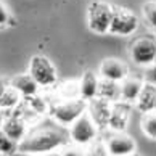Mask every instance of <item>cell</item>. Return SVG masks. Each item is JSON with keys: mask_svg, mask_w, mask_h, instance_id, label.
<instances>
[{"mask_svg": "<svg viewBox=\"0 0 156 156\" xmlns=\"http://www.w3.org/2000/svg\"><path fill=\"white\" fill-rule=\"evenodd\" d=\"M3 121H5V116L0 113V130H2V127H3Z\"/></svg>", "mask_w": 156, "mask_h": 156, "instance_id": "f546056e", "label": "cell"}, {"mask_svg": "<svg viewBox=\"0 0 156 156\" xmlns=\"http://www.w3.org/2000/svg\"><path fill=\"white\" fill-rule=\"evenodd\" d=\"M24 106L27 108V111H29L31 114H34V116L44 118V116H47V114H50L51 103H47L45 98H42L37 94V95L24 98Z\"/></svg>", "mask_w": 156, "mask_h": 156, "instance_id": "d6986e66", "label": "cell"}, {"mask_svg": "<svg viewBox=\"0 0 156 156\" xmlns=\"http://www.w3.org/2000/svg\"><path fill=\"white\" fill-rule=\"evenodd\" d=\"M0 156H5V154H2V153H0Z\"/></svg>", "mask_w": 156, "mask_h": 156, "instance_id": "1f68e13d", "label": "cell"}, {"mask_svg": "<svg viewBox=\"0 0 156 156\" xmlns=\"http://www.w3.org/2000/svg\"><path fill=\"white\" fill-rule=\"evenodd\" d=\"M16 151H18V143L11 140L3 130H0V153L5 156H11Z\"/></svg>", "mask_w": 156, "mask_h": 156, "instance_id": "7402d4cb", "label": "cell"}, {"mask_svg": "<svg viewBox=\"0 0 156 156\" xmlns=\"http://www.w3.org/2000/svg\"><path fill=\"white\" fill-rule=\"evenodd\" d=\"M23 103H24V97L8 84L0 95V111H15L21 108Z\"/></svg>", "mask_w": 156, "mask_h": 156, "instance_id": "e0dca14e", "label": "cell"}, {"mask_svg": "<svg viewBox=\"0 0 156 156\" xmlns=\"http://www.w3.org/2000/svg\"><path fill=\"white\" fill-rule=\"evenodd\" d=\"M142 11H143L145 21L153 27V29H156V2H147L143 5Z\"/></svg>", "mask_w": 156, "mask_h": 156, "instance_id": "cb8c5ba5", "label": "cell"}, {"mask_svg": "<svg viewBox=\"0 0 156 156\" xmlns=\"http://www.w3.org/2000/svg\"><path fill=\"white\" fill-rule=\"evenodd\" d=\"M130 121V105L124 101L113 103V109L109 114L108 129L111 132H126Z\"/></svg>", "mask_w": 156, "mask_h": 156, "instance_id": "8fae6325", "label": "cell"}, {"mask_svg": "<svg viewBox=\"0 0 156 156\" xmlns=\"http://www.w3.org/2000/svg\"><path fill=\"white\" fill-rule=\"evenodd\" d=\"M42 156H61V153H48V154H42Z\"/></svg>", "mask_w": 156, "mask_h": 156, "instance_id": "4dcf8cb0", "label": "cell"}, {"mask_svg": "<svg viewBox=\"0 0 156 156\" xmlns=\"http://www.w3.org/2000/svg\"><path fill=\"white\" fill-rule=\"evenodd\" d=\"M85 153L87 156H109V151L106 148V143L105 142H100L97 138L94 143H90V145L85 148Z\"/></svg>", "mask_w": 156, "mask_h": 156, "instance_id": "603a6c76", "label": "cell"}, {"mask_svg": "<svg viewBox=\"0 0 156 156\" xmlns=\"http://www.w3.org/2000/svg\"><path fill=\"white\" fill-rule=\"evenodd\" d=\"M11 156H39V154H29V153H23V151H16L15 154Z\"/></svg>", "mask_w": 156, "mask_h": 156, "instance_id": "83f0119b", "label": "cell"}, {"mask_svg": "<svg viewBox=\"0 0 156 156\" xmlns=\"http://www.w3.org/2000/svg\"><path fill=\"white\" fill-rule=\"evenodd\" d=\"M134 106L142 114L156 111V85L154 84H150V82L143 84V89L140 92V95H138L137 101L134 103Z\"/></svg>", "mask_w": 156, "mask_h": 156, "instance_id": "4fadbf2b", "label": "cell"}, {"mask_svg": "<svg viewBox=\"0 0 156 156\" xmlns=\"http://www.w3.org/2000/svg\"><path fill=\"white\" fill-rule=\"evenodd\" d=\"M80 97L87 101H92L98 97V87H100V76L94 71H85L79 80Z\"/></svg>", "mask_w": 156, "mask_h": 156, "instance_id": "5bb4252c", "label": "cell"}, {"mask_svg": "<svg viewBox=\"0 0 156 156\" xmlns=\"http://www.w3.org/2000/svg\"><path fill=\"white\" fill-rule=\"evenodd\" d=\"M89 101L82 97L74 98V100H56L50 106L48 116L53 119L55 124L61 127H69L74 121H77L82 114L87 113Z\"/></svg>", "mask_w": 156, "mask_h": 156, "instance_id": "7a4b0ae2", "label": "cell"}, {"mask_svg": "<svg viewBox=\"0 0 156 156\" xmlns=\"http://www.w3.org/2000/svg\"><path fill=\"white\" fill-rule=\"evenodd\" d=\"M8 23H10V11L5 7V3L0 2V27L7 26Z\"/></svg>", "mask_w": 156, "mask_h": 156, "instance_id": "4316f807", "label": "cell"}, {"mask_svg": "<svg viewBox=\"0 0 156 156\" xmlns=\"http://www.w3.org/2000/svg\"><path fill=\"white\" fill-rule=\"evenodd\" d=\"M29 74L36 79L40 89H51L58 82L56 68L44 55H34L29 60Z\"/></svg>", "mask_w": 156, "mask_h": 156, "instance_id": "5b68a950", "label": "cell"}, {"mask_svg": "<svg viewBox=\"0 0 156 156\" xmlns=\"http://www.w3.org/2000/svg\"><path fill=\"white\" fill-rule=\"evenodd\" d=\"M61 156H87V153H85V148L82 147H77V145H68L65 148H61Z\"/></svg>", "mask_w": 156, "mask_h": 156, "instance_id": "d4e9b609", "label": "cell"}, {"mask_svg": "<svg viewBox=\"0 0 156 156\" xmlns=\"http://www.w3.org/2000/svg\"><path fill=\"white\" fill-rule=\"evenodd\" d=\"M7 85H8L7 82H3V80H0V95H2V92L5 90V87H7Z\"/></svg>", "mask_w": 156, "mask_h": 156, "instance_id": "f1b7e54d", "label": "cell"}, {"mask_svg": "<svg viewBox=\"0 0 156 156\" xmlns=\"http://www.w3.org/2000/svg\"><path fill=\"white\" fill-rule=\"evenodd\" d=\"M137 29H138V18L137 16L127 8L114 7L111 26H109V34L127 37V36H132Z\"/></svg>", "mask_w": 156, "mask_h": 156, "instance_id": "52a82bcc", "label": "cell"}, {"mask_svg": "<svg viewBox=\"0 0 156 156\" xmlns=\"http://www.w3.org/2000/svg\"><path fill=\"white\" fill-rule=\"evenodd\" d=\"M114 7L109 5L108 2L95 0L92 2L87 8V24L89 29L95 34H108L109 26H111Z\"/></svg>", "mask_w": 156, "mask_h": 156, "instance_id": "277c9868", "label": "cell"}, {"mask_svg": "<svg viewBox=\"0 0 156 156\" xmlns=\"http://www.w3.org/2000/svg\"><path fill=\"white\" fill-rule=\"evenodd\" d=\"M140 129L142 134L150 140H156V111L147 113L140 119Z\"/></svg>", "mask_w": 156, "mask_h": 156, "instance_id": "44dd1931", "label": "cell"}, {"mask_svg": "<svg viewBox=\"0 0 156 156\" xmlns=\"http://www.w3.org/2000/svg\"><path fill=\"white\" fill-rule=\"evenodd\" d=\"M132 156H137V154H132Z\"/></svg>", "mask_w": 156, "mask_h": 156, "instance_id": "d6a6232c", "label": "cell"}, {"mask_svg": "<svg viewBox=\"0 0 156 156\" xmlns=\"http://www.w3.org/2000/svg\"><path fill=\"white\" fill-rule=\"evenodd\" d=\"M56 100H74L80 97V87L79 80H68V82L60 84L55 89Z\"/></svg>", "mask_w": 156, "mask_h": 156, "instance_id": "ffe728a7", "label": "cell"}, {"mask_svg": "<svg viewBox=\"0 0 156 156\" xmlns=\"http://www.w3.org/2000/svg\"><path fill=\"white\" fill-rule=\"evenodd\" d=\"M143 84H145V80H142V79L130 77V76L126 77L121 82V101L134 105L143 89Z\"/></svg>", "mask_w": 156, "mask_h": 156, "instance_id": "9a60e30c", "label": "cell"}, {"mask_svg": "<svg viewBox=\"0 0 156 156\" xmlns=\"http://www.w3.org/2000/svg\"><path fill=\"white\" fill-rule=\"evenodd\" d=\"M106 148L109 156H132L137 151V143L126 132H113L106 140Z\"/></svg>", "mask_w": 156, "mask_h": 156, "instance_id": "ba28073f", "label": "cell"}, {"mask_svg": "<svg viewBox=\"0 0 156 156\" xmlns=\"http://www.w3.org/2000/svg\"><path fill=\"white\" fill-rule=\"evenodd\" d=\"M98 98H103L109 103L121 101V82L101 79L100 77V87H98Z\"/></svg>", "mask_w": 156, "mask_h": 156, "instance_id": "ac0fdd59", "label": "cell"}, {"mask_svg": "<svg viewBox=\"0 0 156 156\" xmlns=\"http://www.w3.org/2000/svg\"><path fill=\"white\" fill-rule=\"evenodd\" d=\"M143 80L150 84H154L156 85V63L150 65L145 68V74H143Z\"/></svg>", "mask_w": 156, "mask_h": 156, "instance_id": "484cf974", "label": "cell"}, {"mask_svg": "<svg viewBox=\"0 0 156 156\" xmlns=\"http://www.w3.org/2000/svg\"><path fill=\"white\" fill-rule=\"evenodd\" d=\"M129 56L134 65L142 68L156 63V39L145 36L134 40L129 48Z\"/></svg>", "mask_w": 156, "mask_h": 156, "instance_id": "8992f818", "label": "cell"}, {"mask_svg": "<svg viewBox=\"0 0 156 156\" xmlns=\"http://www.w3.org/2000/svg\"><path fill=\"white\" fill-rule=\"evenodd\" d=\"M113 109V103H109L103 98H94L92 101H89V109L87 113L90 114V118L95 121V124L98 126V129H106L109 122V114Z\"/></svg>", "mask_w": 156, "mask_h": 156, "instance_id": "7c38bea8", "label": "cell"}, {"mask_svg": "<svg viewBox=\"0 0 156 156\" xmlns=\"http://www.w3.org/2000/svg\"><path fill=\"white\" fill-rule=\"evenodd\" d=\"M98 126L95 124V121L90 118L89 113L82 114L77 121L68 127V135H69V142L73 145L87 148L90 143H94L98 138Z\"/></svg>", "mask_w": 156, "mask_h": 156, "instance_id": "3957f363", "label": "cell"}, {"mask_svg": "<svg viewBox=\"0 0 156 156\" xmlns=\"http://www.w3.org/2000/svg\"><path fill=\"white\" fill-rule=\"evenodd\" d=\"M98 76L101 79L122 82L126 77H129V68L124 61L118 58H106L101 61L100 68H98Z\"/></svg>", "mask_w": 156, "mask_h": 156, "instance_id": "9c48e42d", "label": "cell"}, {"mask_svg": "<svg viewBox=\"0 0 156 156\" xmlns=\"http://www.w3.org/2000/svg\"><path fill=\"white\" fill-rule=\"evenodd\" d=\"M2 130L7 134L11 140L20 143L23 138L27 135V132H29V121L26 118H23L21 114H10V116L5 118L3 121V127Z\"/></svg>", "mask_w": 156, "mask_h": 156, "instance_id": "30bf717a", "label": "cell"}, {"mask_svg": "<svg viewBox=\"0 0 156 156\" xmlns=\"http://www.w3.org/2000/svg\"><path fill=\"white\" fill-rule=\"evenodd\" d=\"M60 127H53V126L34 127L18 143V151L42 156L65 148L71 142H69L68 132H63Z\"/></svg>", "mask_w": 156, "mask_h": 156, "instance_id": "6da1fadb", "label": "cell"}, {"mask_svg": "<svg viewBox=\"0 0 156 156\" xmlns=\"http://www.w3.org/2000/svg\"><path fill=\"white\" fill-rule=\"evenodd\" d=\"M10 85H11V87H15L24 98L37 95L39 90H40V85L36 82V79H34L29 73L15 76L13 79L10 80Z\"/></svg>", "mask_w": 156, "mask_h": 156, "instance_id": "2e32d148", "label": "cell"}]
</instances>
